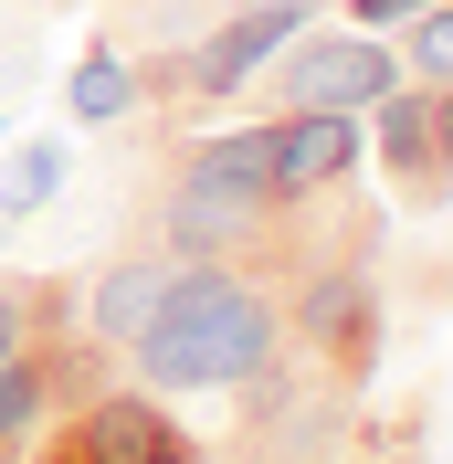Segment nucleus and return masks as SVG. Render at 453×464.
<instances>
[{
	"label": "nucleus",
	"instance_id": "nucleus-1",
	"mask_svg": "<svg viewBox=\"0 0 453 464\" xmlns=\"http://www.w3.org/2000/svg\"><path fill=\"white\" fill-rule=\"evenodd\" d=\"M284 359V275L264 264H179L169 295L148 306V327L116 348V370L148 380L159 401H190V391H243Z\"/></svg>",
	"mask_w": 453,
	"mask_h": 464
},
{
	"label": "nucleus",
	"instance_id": "nucleus-2",
	"mask_svg": "<svg viewBox=\"0 0 453 464\" xmlns=\"http://www.w3.org/2000/svg\"><path fill=\"white\" fill-rule=\"evenodd\" d=\"M306 11H316V0H232V11L200 32L190 53L148 63L138 85H159V106H169V116H211L232 85H243V74H254V63H275L284 43L306 32Z\"/></svg>",
	"mask_w": 453,
	"mask_h": 464
},
{
	"label": "nucleus",
	"instance_id": "nucleus-3",
	"mask_svg": "<svg viewBox=\"0 0 453 464\" xmlns=\"http://www.w3.org/2000/svg\"><path fill=\"white\" fill-rule=\"evenodd\" d=\"M179 454H190L179 401H159L148 380H106L95 401L53 411V422H43V443H32L22 464H179Z\"/></svg>",
	"mask_w": 453,
	"mask_h": 464
},
{
	"label": "nucleus",
	"instance_id": "nucleus-4",
	"mask_svg": "<svg viewBox=\"0 0 453 464\" xmlns=\"http://www.w3.org/2000/svg\"><path fill=\"white\" fill-rule=\"evenodd\" d=\"M116 380V348L106 338H74V327H43V338L0 370V464H22L32 443H43V422L74 401H95Z\"/></svg>",
	"mask_w": 453,
	"mask_h": 464
},
{
	"label": "nucleus",
	"instance_id": "nucleus-5",
	"mask_svg": "<svg viewBox=\"0 0 453 464\" xmlns=\"http://www.w3.org/2000/svg\"><path fill=\"white\" fill-rule=\"evenodd\" d=\"M400 85V53L380 43V32H295L275 53V106H380V95Z\"/></svg>",
	"mask_w": 453,
	"mask_h": 464
},
{
	"label": "nucleus",
	"instance_id": "nucleus-6",
	"mask_svg": "<svg viewBox=\"0 0 453 464\" xmlns=\"http://www.w3.org/2000/svg\"><path fill=\"white\" fill-rule=\"evenodd\" d=\"M359 169V127L338 106H275V190L284 201H316Z\"/></svg>",
	"mask_w": 453,
	"mask_h": 464
},
{
	"label": "nucleus",
	"instance_id": "nucleus-7",
	"mask_svg": "<svg viewBox=\"0 0 453 464\" xmlns=\"http://www.w3.org/2000/svg\"><path fill=\"white\" fill-rule=\"evenodd\" d=\"M380 169H390V190L411 211H443L453 201V179H443V148H432V85L422 95H380Z\"/></svg>",
	"mask_w": 453,
	"mask_h": 464
},
{
	"label": "nucleus",
	"instance_id": "nucleus-8",
	"mask_svg": "<svg viewBox=\"0 0 453 464\" xmlns=\"http://www.w3.org/2000/svg\"><path fill=\"white\" fill-rule=\"evenodd\" d=\"M169 275H179V254H159V243H138V254H116L106 275H95V285H85V306H74V317H85V338L127 348V338H138V327H148V306L169 295Z\"/></svg>",
	"mask_w": 453,
	"mask_h": 464
},
{
	"label": "nucleus",
	"instance_id": "nucleus-9",
	"mask_svg": "<svg viewBox=\"0 0 453 464\" xmlns=\"http://www.w3.org/2000/svg\"><path fill=\"white\" fill-rule=\"evenodd\" d=\"M169 169L211 179V190H243V201H284V190H275V116H264V127H211V138L179 148Z\"/></svg>",
	"mask_w": 453,
	"mask_h": 464
},
{
	"label": "nucleus",
	"instance_id": "nucleus-10",
	"mask_svg": "<svg viewBox=\"0 0 453 464\" xmlns=\"http://www.w3.org/2000/svg\"><path fill=\"white\" fill-rule=\"evenodd\" d=\"M138 95H148V85H138V63L116 53V43H95V53L74 63V127H116Z\"/></svg>",
	"mask_w": 453,
	"mask_h": 464
},
{
	"label": "nucleus",
	"instance_id": "nucleus-11",
	"mask_svg": "<svg viewBox=\"0 0 453 464\" xmlns=\"http://www.w3.org/2000/svg\"><path fill=\"white\" fill-rule=\"evenodd\" d=\"M400 63H411V85H453V0H432L422 22H400Z\"/></svg>",
	"mask_w": 453,
	"mask_h": 464
},
{
	"label": "nucleus",
	"instance_id": "nucleus-12",
	"mask_svg": "<svg viewBox=\"0 0 453 464\" xmlns=\"http://www.w3.org/2000/svg\"><path fill=\"white\" fill-rule=\"evenodd\" d=\"M53 169H63V148H22V169H11V211H43Z\"/></svg>",
	"mask_w": 453,
	"mask_h": 464
},
{
	"label": "nucleus",
	"instance_id": "nucleus-13",
	"mask_svg": "<svg viewBox=\"0 0 453 464\" xmlns=\"http://www.w3.org/2000/svg\"><path fill=\"white\" fill-rule=\"evenodd\" d=\"M348 11H359V32H400V22H422L432 0H348Z\"/></svg>",
	"mask_w": 453,
	"mask_h": 464
},
{
	"label": "nucleus",
	"instance_id": "nucleus-14",
	"mask_svg": "<svg viewBox=\"0 0 453 464\" xmlns=\"http://www.w3.org/2000/svg\"><path fill=\"white\" fill-rule=\"evenodd\" d=\"M432 148H443V179H453V85H432Z\"/></svg>",
	"mask_w": 453,
	"mask_h": 464
},
{
	"label": "nucleus",
	"instance_id": "nucleus-15",
	"mask_svg": "<svg viewBox=\"0 0 453 464\" xmlns=\"http://www.w3.org/2000/svg\"><path fill=\"white\" fill-rule=\"evenodd\" d=\"M179 464H254V454H200V443H190V454H179Z\"/></svg>",
	"mask_w": 453,
	"mask_h": 464
},
{
	"label": "nucleus",
	"instance_id": "nucleus-16",
	"mask_svg": "<svg viewBox=\"0 0 453 464\" xmlns=\"http://www.w3.org/2000/svg\"><path fill=\"white\" fill-rule=\"evenodd\" d=\"M116 11H138V0H116Z\"/></svg>",
	"mask_w": 453,
	"mask_h": 464
}]
</instances>
